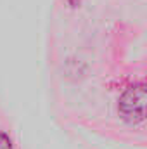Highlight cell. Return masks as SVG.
<instances>
[{
	"label": "cell",
	"instance_id": "1",
	"mask_svg": "<svg viewBox=\"0 0 147 149\" xmlns=\"http://www.w3.org/2000/svg\"><path fill=\"white\" fill-rule=\"evenodd\" d=\"M118 111L121 118L132 125H139L146 118V83H135L128 87L119 101H118Z\"/></svg>",
	"mask_w": 147,
	"mask_h": 149
},
{
	"label": "cell",
	"instance_id": "2",
	"mask_svg": "<svg viewBox=\"0 0 147 149\" xmlns=\"http://www.w3.org/2000/svg\"><path fill=\"white\" fill-rule=\"evenodd\" d=\"M0 149H12V141L7 134L0 132Z\"/></svg>",
	"mask_w": 147,
	"mask_h": 149
},
{
	"label": "cell",
	"instance_id": "3",
	"mask_svg": "<svg viewBox=\"0 0 147 149\" xmlns=\"http://www.w3.org/2000/svg\"><path fill=\"white\" fill-rule=\"evenodd\" d=\"M68 3H69L71 7H76V5L80 3V0H68Z\"/></svg>",
	"mask_w": 147,
	"mask_h": 149
}]
</instances>
